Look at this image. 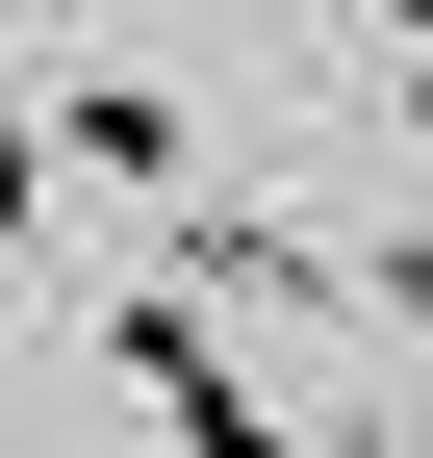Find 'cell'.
<instances>
[{"label":"cell","mask_w":433,"mask_h":458,"mask_svg":"<svg viewBox=\"0 0 433 458\" xmlns=\"http://www.w3.org/2000/svg\"><path fill=\"white\" fill-rule=\"evenodd\" d=\"M51 179H153V204H204V128L153 77H51Z\"/></svg>","instance_id":"7a4b0ae2"},{"label":"cell","mask_w":433,"mask_h":458,"mask_svg":"<svg viewBox=\"0 0 433 458\" xmlns=\"http://www.w3.org/2000/svg\"><path fill=\"white\" fill-rule=\"evenodd\" d=\"M26 229H51V128H0V255H26Z\"/></svg>","instance_id":"3957f363"},{"label":"cell","mask_w":433,"mask_h":458,"mask_svg":"<svg viewBox=\"0 0 433 458\" xmlns=\"http://www.w3.org/2000/svg\"><path fill=\"white\" fill-rule=\"evenodd\" d=\"M102 382H128L153 433H255V357H230L204 306H102Z\"/></svg>","instance_id":"6da1fadb"},{"label":"cell","mask_w":433,"mask_h":458,"mask_svg":"<svg viewBox=\"0 0 433 458\" xmlns=\"http://www.w3.org/2000/svg\"><path fill=\"white\" fill-rule=\"evenodd\" d=\"M357 306H383V331H433V255H357Z\"/></svg>","instance_id":"277c9868"}]
</instances>
